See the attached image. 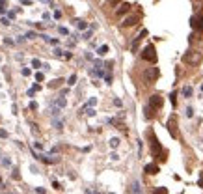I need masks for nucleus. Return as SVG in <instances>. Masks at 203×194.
Listing matches in <instances>:
<instances>
[{
	"instance_id": "obj_7",
	"label": "nucleus",
	"mask_w": 203,
	"mask_h": 194,
	"mask_svg": "<svg viewBox=\"0 0 203 194\" xmlns=\"http://www.w3.org/2000/svg\"><path fill=\"white\" fill-rule=\"evenodd\" d=\"M162 103H164V99L158 95V93H155V95L149 97V106H151V108H160Z\"/></svg>"
},
{
	"instance_id": "obj_21",
	"label": "nucleus",
	"mask_w": 203,
	"mask_h": 194,
	"mask_svg": "<svg viewBox=\"0 0 203 194\" xmlns=\"http://www.w3.org/2000/svg\"><path fill=\"white\" fill-rule=\"evenodd\" d=\"M108 2V6H117L119 2H123V0H106Z\"/></svg>"
},
{
	"instance_id": "obj_24",
	"label": "nucleus",
	"mask_w": 203,
	"mask_h": 194,
	"mask_svg": "<svg viewBox=\"0 0 203 194\" xmlns=\"http://www.w3.org/2000/svg\"><path fill=\"white\" fill-rule=\"evenodd\" d=\"M52 187L56 189V191H60V189H62V187H60V183H58V181H54V183H52Z\"/></svg>"
},
{
	"instance_id": "obj_12",
	"label": "nucleus",
	"mask_w": 203,
	"mask_h": 194,
	"mask_svg": "<svg viewBox=\"0 0 203 194\" xmlns=\"http://www.w3.org/2000/svg\"><path fill=\"white\" fill-rule=\"evenodd\" d=\"M130 192H132V194H142V187H140L138 181H134V183L130 185Z\"/></svg>"
},
{
	"instance_id": "obj_10",
	"label": "nucleus",
	"mask_w": 203,
	"mask_h": 194,
	"mask_svg": "<svg viewBox=\"0 0 203 194\" xmlns=\"http://www.w3.org/2000/svg\"><path fill=\"white\" fill-rule=\"evenodd\" d=\"M144 170H145V174H149V176H155V174H158V170H160V168H158L155 162H151V164H145Z\"/></svg>"
},
{
	"instance_id": "obj_13",
	"label": "nucleus",
	"mask_w": 203,
	"mask_h": 194,
	"mask_svg": "<svg viewBox=\"0 0 203 194\" xmlns=\"http://www.w3.org/2000/svg\"><path fill=\"white\" fill-rule=\"evenodd\" d=\"M62 78H56V80H52V82H49V88H58V86H62Z\"/></svg>"
},
{
	"instance_id": "obj_27",
	"label": "nucleus",
	"mask_w": 203,
	"mask_h": 194,
	"mask_svg": "<svg viewBox=\"0 0 203 194\" xmlns=\"http://www.w3.org/2000/svg\"><path fill=\"white\" fill-rule=\"evenodd\" d=\"M54 54H56V56H63V52H62L60 49H56V50H54Z\"/></svg>"
},
{
	"instance_id": "obj_9",
	"label": "nucleus",
	"mask_w": 203,
	"mask_h": 194,
	"mask_svg": "<svg viewBox=\"0 0 203 194\" xmlns=\"http://www.w3.org/2000/svg\"><path fill=\"white\" fill-rule=\"evenodd\" d=\"M138 21H140V15H129V17L121 22V25H123V26H134Z\"/></svg>"
},
{
	"instance_id": "obj_3",
	"label": "nucleus",
	"mask_w": 203,
	"mask_h": 194,
	"mask_svg": "<svg viewBox=\"0 0 203 194\" xmlns=\"http://www.w3.org/2000/svg\"><path fill=\"white\" fill-rule=\"evenodd\" d=\"M158 75H160L158 67H149V69H145L144 78H145V82H147V84H153V82L158 78Z\"/></svg>"
},
{
	"instance_id": "obj_19",
	"label": "nucleus",
	"mask_w": 203,
	"mask_h": 194,
	"mask_svg": "<svg viewBox=\"0 0 203 194\" xmlns=\"http://www.w3.org/2000/svg\"><path fill=\"white\" fill-rule=\"evenodd\" d=\"M110 146H112V148H117L119 146V138H112V140H110Z\"/></svg>"
},
{
	"instance_id": "obj_28",
	"label": "nucleus",
	"mask_w": 203,
	"mask_h": 194,
	"mask_svg": "<svg viewBox=\"0 0 203 194\" xmlns=\"http://www.w3.org/2000/svg\"><path fill=\"white\" fill-rule=\"evenodd\" d=\"M170 97H172V105L175 106V92H173V93H172V95H170Z\"/></svg>"
},
{
	"instance_id": "obj_8",
	"label": "nucleus",
	"mask_w": 203,
	"mask_h": 194,
	"mask_svg": "<svg viewBox=\"0 0 203 194\" xmlns=\"http://www.w3.org/2000/svg\"><path fill=\"white\" fill-rule=\"evenodd\" d=\"M145 35H147V30H142V32L136 35V39L132 41V47H130V49H132V52H136V50H138V43H140L142 39L145 37Z\"/></svg>"
},
{
	"instance_id": "obj_1",
	"label": "nucleus",
	"mask_w": 203,
	"mask_h": 194,
	"mask_svg": "<svg viewBox=\"0 0 203 194\" xmlns=\"http://www.w3.org/2000/svg\"><path fill=\"white\" fill-rule=\"evenodd\" d=\"M201 60H203V52L201 50H188L186 54H183V62H185L186 65L196 67V65L201 64Z\"/></svg>"
},
{
	"instance_id": "obj_17",
	"label": "nucleus",
	"mask_w": 203,
	"mask_h": 194,
	"mask_svg": "<svg viewBox=\"0 0 203 194\" xmlns=\"http://www.w3.org/2000/svg\"><path fill=\"white\" fill-rule=\"evenodd\" d=\"M155 194H168V189L166 187H158V189H155Z\"/></svg>"
},
{
	"instance_id": "obj_22",
	"label": "nucleus",
	"mask_w": 203,
	"mask_h": 194,
	"mask_svg": "<svg viewBox=\"0 0 203 194\" xmlns=\"http://www.w3.org/2000/svg\"><path fill=\"white\" fill-rule=\"evenodd\" d=\"M192 116H194V110L188 106V108H186V118H192Z\"/></svg>"
},
{
	"instance_id": "obj_31",
	"label": "nucleus",
	"mask_w": 203,
	"mask_h": 194,
	"mask_svg": "<svg viewBox=\"0 0 203 194\" xmlns=\"http://www.w3.org/2000/svg\"><path fill=\"white\" fill-rule=\"evenodd\" d=\"M201 92H203V86H201Z\"/></svg>"
},
{
	"instance_id": "obj_25",
	"label": "nucleus",
	"mask_w": 203,
	"mask_h": 194,
	"mask_svg": "<svg viewBox=\"0 0 203 194\" xmlns=\"http://www.w3.org/2000/svg\"><path fill=\"white\" fill-rule=\"evenodd\" d=\"M86 114H88V116H95V110H93V108H90V110H88Z\"/></svg>"
},
{
	"instance_id": "obj_15",
	"label": "nucleus",
	"mask_w": 203,
	"mask_h": 194,
	"mask_svg": "<svg viewBox=\"0 0 203 194\" xmlns=\"http://www.w3.org/2000/svg\"><path fill=\"white\" fill-rule=\"evenodd\" d=\"M183 95L190 97V95H192V88H190V86H185V88H183Z\"/></svg>"
},
{
	"instance_id": "obj_20",
	"label": "nucleus",
	"mask_w": 203,
	"mask_h": 194,
	"mask_svg": "<svg viewBox=\"0 0 203 194\" xmlns=\"http://www.w3.org/2000/svg\"><path fill=\"white\" fill-rule=\"evenodd\" d=\"M75 82H77V75H71V77H69V82H67V84H69V86H73Z\"/></svg>"
},
{
	"instance_id": "obj_18",
	"label": "nucleus",
	"mask_w": 203,
	"mask_h": 194,
	"mask_svg": "<svg viewBox=\"0 0 203 194\" xmlns=\"http://www.w3.org/2000/svg\"><path fill=\"white\" fill-rule=\"evenodd\" d=\"M77 26H78L80 30H86V28H88V22H86V21H77Z\"/></svg>"
},
{
	"instance_id": "obj_4",
	"label": "nucleus",
	"mask_w": 203,
	"mask_h": 194,
	"mask_svg": "<svg viewBox=\"0 0 203 194\" xmlns=\"http://www.w3.org/2000/svg\"><path fill=\"white\" fill-rule=\"evenodd\" d=\"M168 131L172 134V138H179V131H177V118L172 116L168 120Z\"/></svg>"
},
{
	"instance_id": "obj_2",
	"label": "nucleus",
	"mask_w": 203,
	"mask_h": 194,
	"mask_svg": "<svg viewBox=\"0 0 203 194\" xmlns=\"http://www.w3.org/2000/svg\"><path fill=\"white\" fill-rule=\"evenodd\" d=\"M142 58H144L145 62L155 64V62H157V52H155V47H153V45H147L145 49L142 50Z\"/></svg>"
},
{
	"instance_id": "obj_23",
	"label": "nucleus",
	"mask_w": 203,
	"mask_h": 194,
	"mask_svg": "<svg viewBox=\"0 0 203 194\" xmlns=\"http://www.w3.org/2000/svg\"><path fill=\"white\" fill-rule=\"evenodd\" d=\"M32 65H34V67H41V62H39V60H32Z\"/></svg>"
},
{
	"instance_id": "obj_29",
	"label": "nucleus",
	"mask_w": 203,
	"mask_h": 194,
	"mask_svg": "<svg viewBox=\"0 0 203 194\" xmlns=\"http://www.w3.org/2000/svg\"><path fill=\"white\" fill-rule=\"evenodd\" d=\"M0 136H2V138H6V136H7V133H6V131H0Z\"/></svg>"
},
{
	"instance_id": "obj_6",
	"label": "nucleus",
	"mask_w": 203,
	"mask_h": 194,
	"mask_svg": "<svg viewBox=\"0 0 203 194\" xmlns=\"http://www.w3.org/2000/svg\"><path fill=\"white\" fill-rule=\"evenodd\" d=\"M190 26H192L194 30L203 32V17H201V15H194V17L190 19Z\"/></svg>"
},
{
	"instance_id": "obj_16",
	"label": "nucleus",
	"mask_w": 203,
	"mask_h": 194,
	"mask_svg": "<svg viewBox=\"0 0 203 194\" xmlns=\"http://www.w3.org/2000/svg\"><path fill=\"white\" fill-rule=\"evenodd\" d=\"M144 112H145V118H147V120H151V118H153V108H151V106H147Z\"/></svg>"
},
{
	"instance_id": "obj_30",
	"label": "nucleus",
	"mask_w": 203,
	"mask_h": 194,
	"mask_svg": "<svg viewBox=\"0 0 203 194\" xmlns=\"http://www.w3.org/2000/svg\"><path fill=\"white\" fill-rule=\"evenodd\" d=\"M0 183H2V177H0Z\"/></svg>"
},
{
	"instance_id": "obj_14",
	"label": "nucleus",
	"mask_w": 203,
	"mask_h": 194,
	"mask_svg": "<svg viewBox=\"0 0 203 194\" xmlns=\"http://www.w3.org/2000/svg\"><path fill=\"white\" fill-rule=\"evenodd\" d=\"M106 52H108V45H103V47H99V50H97V54H99V56H105Z\"/></svg>"
},
{
	"instance_id": "obj_26",
	"label": "nucleus",
	"mask_w": 203,
	"mask_h": 194,
	"mask_svg": "<svg viewBox=\"0 0 203 194\" xmlns=\"http://www.w3.org/2000/svg\"><path fill=\"white\" fill-rule=\"evenodd\" d=\"M35 78H37V80L41 82V80H43V73H37V75H35Z\"/></svg>"
},
{
	"instance_id": "obj_5",
	"label": "nucleus",
	"mask_w": 203,
	"mask_h": 194,
	"mask_svg": "<svg viewBox=\"0 0 203 194\" xmlns=\"http://www.w3.org/2000/svg\"><path fill=\"white\" fill-rule=\"evenodd\" d=\"M149 136H151V151H153V155H158V153L162 151L160 142H158V138H155L153 133H149Z\"/></svg>"
},
{
	"instance_id": "obj_11",
	"label": "nucleus",
	"mask_w": 203,
	"mask_h": 194,
	"mask_svg": "<svg viewBox=\"0 0 203 194\" xmlns=\"http://www.w3.org/2000/svg\"><path fill=\"white\" fill-rule=\"evenodd\" d=\"M129 10H130V6H129V4H121V6H119V10L116 11V15H119V17H121V15H125Z\"/></svg>"
}]
</instances>
